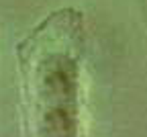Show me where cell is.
Listing matches in <instances>:
<instances>
[{"label": "cell", "mask_w": 147, "mask_h": 137, "mask_svg": "<svg viewBox=\"0 0 147 137\" xmlns=\"http://www.w3.org/2000/svg\"><path fill=\"white\" fill-rule=\"evenodd\" d=\"M84 60V12L69 6L49 12L16 45L27 133L43 137L82 133Z\"/></svg>", "instance_id": "1"}]
</instances>
